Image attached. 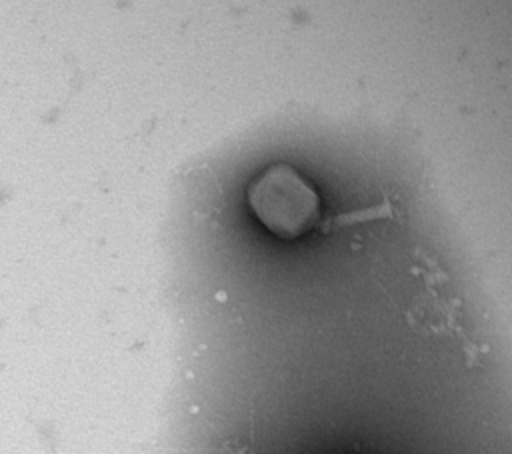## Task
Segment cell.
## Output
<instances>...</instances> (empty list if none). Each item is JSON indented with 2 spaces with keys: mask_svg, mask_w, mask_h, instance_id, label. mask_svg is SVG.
<instances>
[{
  "mask_svg": "<svg viewBox=\"0 0 512 454\" xmlns=\"http://www.w3.org/2000/svg\"><path fill=\"white\" fill-rule=\"evenodd\" d=\"M248 204L254 216L274 236L294 240L318 220L320 198L312 184L292 166H268L248 186Z\"/></svg>",
  "mask_w": 512,
  "mask_h": 454,
  "instance_id": "obj_1",
  "label": "cell"
}]
</instances>
